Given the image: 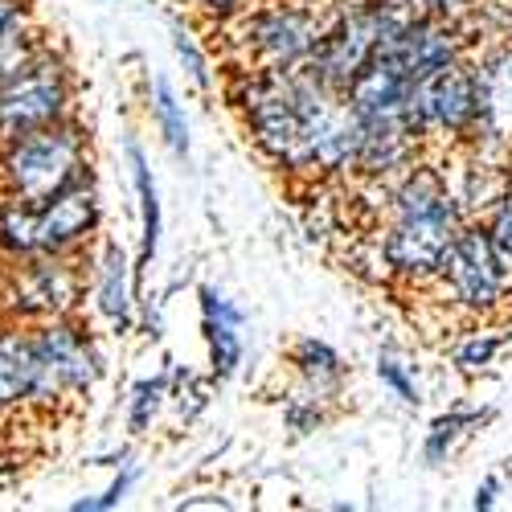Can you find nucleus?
Masks as SVG:
<instances>
[{
    "instance_id": "nucleus-30",
    "label": "nucleus",
    "mask_w": 512,
    "mask_h": 512,
    "mask_svg": "<svg viewBox=\"0 0 512 512\" xmlns=\"http://www.w3.org/2000/svg\"><path fill=\"white\" fill-rule=\"evenodd\" d=\"M386 13H394L398 21H418V17H455L463 21L472 0H377Z\"/></svg>"
},
{
    "instance_id": "nucleus-34",
    "label": "nucleus",
    "mask_w": 512,
    "mask_h": 512,
    "mask_svg": "<svg viewBox=\"0 0 512 512\" xmlns=\"http://www.w3.org/2000/svg\"><path fill=\"white\" fill-rule=\"evenodd\" d=\"M168 5H189V0H168Z\"/></svg>"
},
{
    "instance_id": "nucleus-3",
    "label": "nucleus",
    "mask_w": 512,
    "mask_h": 512,
    "mask_svg": "<svg viewBox=\"0 0 512 512\" xmlns=\"http://www.w3.org/2000/svg\"><path fill=\"white\" fill-rule=\"evenodd\" d=\"M91 136L74 115L0 144V197L41 205L91 181Z\"/></svg>"
},
{
    "instance_id": "nucleus-29",
    "label": "nucleus",
    "mask_w": 512,
    "mask_h": 512,
    "mask_svg": "<svg viewBox=\"0 0 512 512\" xmlns=\"http://www.w3.org/2000/svg\"><path fill=\"white\" fill-rule=\"evenodd\" d=\"M463 21L476 41L512 37V0H472V9H467Z\"/></svg>"
},
{
    "instance_id": "nucleus-2",
    "label": "nucleus",
    "mask_w": 512,
    "mask_h": 512,
    "mask_svg": "<svg viewBox=\"0 0 512 512\" xmlns=\"http://www.w3.org/2000/svg\"><path fill=\"white\" fill-rule=\"evenodd\" d=\"M467 222L472 218L455 201L447 173H443V160L426 152L398 181L386 185L377 222L365 234L373 238L381 263H386L390 283L422 291L435 283L451 242L459 238Z\"/></svg>"
},
{
    "instance_id": "nucleus-20",
    "label": "nucleus",
    "mask_w": 512,
    "mask_h": 512,
    "mask_svg": "<svg viewBox=\"0 0 512 512\" xmlns=\"http://www.w3.org/2000/svg\"><path fill=\"white\" fill-rule=\"evenodd\" d=\"M492 418H496L492 406H467V402H463V406H451V410H443V414H435L431 426L422 431V463H426V467L451 463V459L459 455V447L472 443Z\"/></svg>"
},
{
    "instance_id": "nucleus-28",
    "label": "nucleus",
    "mask_w": 512,
    "mask_h": 512,
    "mask_svg": "<svg viewBox=\"0 0 512 512\" xmlns=\"http://www.w3.org/2000/svg\"><path fill=\"white\" fill-rule=\"evenodd\" d=\"M136 484H140V463L123 455V459L115 463L111 484H107L99 496H82V500H74L70 508H74V512H107V508H119L127 496H132Z\"/></svg>"
},
{
    "instance_id": "nucleus-35",
    "label": "nucleus",
    "mask_w": 512,
    "mask_h": 512,
    "mask_svg": "<svg viewBox=\"0 0 512 512\" xmlns=\"http://www.w3.org/2000/svg\"><path fill=\"white\" fill-rule=\"evenodd\" d=\"M0 467H9V459H5V455H0Z\"/></svg>"
},
{
    "instance_id": "nucleus-21",
    "label": "nucleus",
    "mask_w": 512,
    "mask_h": 512,
    "mask_svg": "<svg viewBox=\"0 0 512 512\" xmlns=\"http://www.w3.org/2000/svg\"><path fill=\"white\" fill-rule=\"evenodd\" d=\"M50 41L41 33L29 0H0V82L17 74L33 54H41Z\"/></svg>"
},
{
    "instance_id": "nucleus-9",
    "label": "nucleus",
    "mask_w": 512,
    "mask_h": 512,
    "mask_svg": "<svg viewBox=\"0 0 512 512\" xmlns=\"http://www.w3.org/2000/svg\"><path fill=\"white\" fill-rule=\"evenodd\" d=\"M33 340H37V357H41V381H37L33 406L58 410L62 402L87 398L99 386L103 353L95 345V336L74 316L33 324Z\"/></svg>"
},
{
    "instance_id": "nucleus-25",
    "label": "nucleus",
    "mask_w": 512,
    "mask_h": 512,
    "mask_svg": "<svg viewBox=\"0 0 512 512\" xmlns=\"http://www.w3.org/2000/svg\"><path fill=\"white\" fill-rule=\"evenodd\" d=\"M336 406L340 402H332V398H324V394H316V390H308V386L295 381V386L283 394V402H279V422H283V431L291 439H308V435L324 431V426L332 422Z\"/></svg>"
},
{
    "instance_id": "nucleus-23",
    "label": "nucleus",
    "mask_w": 512,
    "mask_h": 512,
    "mask_svg": "<svg viewBox=\"0 0 512 512\" xmlns=\"http://www.w3.org/2000/svg\"><path fill=\"white\" fill-rule=\"evenodd\" d=\"M148 115H152V127H156V136L160 144L168 148V156H177V160H189L193 156V132H189V111L177 95V87L168 82L164 74L152 78V87H148Z\"/></svg>"
},
{
    "instance_id": "nucleus-4",
    "label": "nucleus",
    "mask_w": 512,
    "mask_h": 512,
    "mask_svg": "<svg viewBox=\"0 0 512 512\" xmlns=\"http://www.w3.org/2000/svg\"><path fill=\"white\" fill-rule=\"evenodd\" d=\"M103 226V201L95 177L54 201L25 205L0 197V254L37 259V254H82Z\"/></svg>"
},
{
    "instance_id": "nucleus-15",
    "label": "nucleus",
    "mask_w": 512,
    "mask_h": 512,
    "mask_svg": "<svg viewBox=\"0 0 512 512\" xmlns=\"http://www.w3.org/2000/svg\"><path fill=\"white\" fill-rule=\"evenodd\" d=\"M136 287V263L127 259V250L115 238H103L99 250L91 254V300L115 336H127L136 324Z\"/></svg>"
},
{
    "instance_id": "nucleus-7",
    "label": "nucleus",
    "mask_w": 512,
    "mask_h": 512,
    "mask_svg": "<svg viewBox=\"0 0 512 512\" xmlns=\"http://www.w3.org/2000/svg\"><path fill=\"white\" fill-rule=\"evenodd\" d=\"M394 13H386L377 0H328L324 33L316 41V54L308 58V74L324 82L328 91L345 95L349 82L377 58V50L402 29Z\"/></svg>"
},
{
    "instance_id": "nucleus-26",
    "label": "nucleus",
    "mask_w": 512,
    "mask_h": 512,
    "mask_svg": "<svg viewBox=\"0 0 512 512\" xmlns=\"http://www.w3.org/2000/svg\"><path fill=\"white\" fill-rule=\"evenodd\" d=\"M168 402H173V373L140 377L132 386V394H127V431H132L136 439L148 435Z\"/></svg>"
},
{
    "instance_id": "nucleus-19",
    "label": "nucleus",
    "mask_w": 512,
    "mask_h": 512,
    "mask_svg": "<svg viewBox=\"0 0 512 512\" xmlns=\"http://www.w3.org/2000/svg\"><path fill=\"white\" fill-rule=\"evenodd\" d=\"M287 365L295 373V381L332 402L345 398V386H349V361L340 353L332 340L324 336H295L287 345Z\"/></svg>"
},
{
    "instance_id": "nucleus-24",
    "label": "nucleus",
    "mask_w": 512,
    "mask_h": 512,
    "mask_svg": "<svg viewBox=\"0 0 512 512\" xmlns=\"http://www.w3.org/2000/svg\"><path fill=\"white\" fill-rule=\"evenodd\" d=\"M373 377H377L381 394H386L394 406H402V410H418L422 398H426V394H422L418 365H414L402 349H394V345L377 349V357H373Z\"/></svg>"
},
{
    "instance_id": "nucleus-36",
    "label": "nucleus",
    "mask_w": 512,
    "mask_h": 512,
    "mask_svg": "<svg viewBox=\"0 0 512 512\" xmlns=\"http://www.w3.org/2000/svg\"><path fill=\"white\" fill-rule=\"evenodd\" d=\"M312 5H324V0H312Z\"/></svg>"
},
{
    "instance_id": "nucleus-31",
    "label": "nucleus",
    "mask_w": 512,
    "mask_h": 512,
    "mask_svg": "<svg viewBox=\"0 0 512 512\" xmlns=\"http://www.w3.org/2000/svg\"><path fill=\"white\" fill-rule=\"evenodd\" d=\"M484 230H488V238L496 242V250H500V259L508 263V271H512V177H508V185H504V193L496 197V205L484 213Z\"/></svg>"
},
{
    "instance_id": "nucleus-5",
    "label": "nucleus",
    "mask_w": 512,
    "mask_h": 512,
    "mask_svg": "<svg viewBox=\"0 0 512 512\" xmlns=\"http://www.w3.org/2000/svg\"><path fill=\"white\" fill-rule=\"evenodd\" d=\"M426 291H435V300L451 316H459L463 324L467 320H500L508 312L512 271L500 259V250L488 238L484 222H467L459 230V238L451 242L435 283Z\"/></svg>"
},
{
    "instance_id": "nucleus-13",
    "label": "nucleus",
    "mask_w": 512,
    "mask_h": 512,
    "mask_svg": "<svg viewBox=\"0 0 512 512\" xmlns=\"http://www.w3.org/2000/svg\"><path fill=\"white\" fill-rule=\"evenodd\" d=\"M476 50V37L467 29V21L455 17H418L406 21L386 46L377 50V58H386L390 66H398L410 82L435 74L459 58H467Z\"/></svg>"
},
{
    "instance_id": "nucleus-8",
    "label": "nucleus",
    "mask_w": 512,
    "mask_h": 512,
    "mask_svg": "<svg viewBox=\"0 0 512 512\" xmlns=\"http://www.w3.org/2000/svg\"><path fill=\"white\" fill-rule=\"evenodd\" d=\"M74 99H78V87H74L70 62L54 46H46L17 74L0 82V144L70 119Z\"/></svg>"
},
{
    "instance_id": "nucleus-14",
    "label": "nucleus",
    "mask_w": 512,
    "mask_h": 512,
    "mask_svg": "<svg viewBox=\"0 0 512 512\" xmlns=\"http://www.w3.org/2000/svg\"><path fill=\"white\" fill-rule=\"evenodd\" d=\"M197 312H201V336H205V353H209V377L213 381H230L238 377L246 361V312L234 295L222 287L201 283L197 287Z\"/></svg>"
},
{
    "instance_id": "nucleus-18",
    "label": "nucleus",
    "mask_w": 512,
    "mask_h": 512,
    "mask_svg": "<svg viewBox=\"0 0 512 512\" xmlns=\"http://www.w3.org/2000/svg\"><path fill=\"white\" fill-rule=\"evenodd\" d=\"M123 160H127V177L136 189V209H140V263H136V279H144V271L152 267L156 250H160V234H164V205H160V185L152 173V160L144 152V144L136 136L123 140Z\"/></svg>"
},
{
    "instance_id": "nucleus-27",
    "label": "nucleus",
    "mask_w": 512,
    "mask_h": 512,
    "mask_svg": "<svg viewBox=\"0 0 512 512\" xmlns=\"http://www.w3.org/2000/svg\"><path fill=\"white\" fill-rule=\"evenodd\" d=\"M173 54H177L185 78L193 82V91L209 95V91H213V62H209V54H205V46H201V37H197L185 21L173 25Z\"/></svg>"
},
{
    "instance_id": "nucleus-11",
    "label": "nucleus",
    "mask_w": 512,
    "mask_h": 512,
    "mask_svg": "<svg viewBox=\"0 0 512 512\" xmlns=\"http://www.w3.org/2000/svg\"><path fill=\"white\" fill-rule=\"evenodd\" d=\"M87 300V275L78 254H37V259H13L5 283V308L21 324H41L74 316Z\"/></svg>"
},
{
    "instance_id": "nucleus-22",
    "label": "nucleus",
    "mask_w": 512,
    "mask_h": 512,
    "mask_svg": "<svg viewBox=\"0 0 512 512\" xmlns=\"http://www.w3.org/2000/svg\"><path fill=\"white\" fill-rule=\"evenodd\" d=\"M508 349V332L496 320H467L451 340V369L459 377H484Z\"/></svg>"
},
{
    "instance_id": "nucleus-17",
    "label": "nucleus",
    "mask_w": 512,
    "mask_h": 512,
    "mask_svg": "<svg viewBox=\"0 0 512 512\" xmlns=\"http://www.w3.org/2000/svg\"><path fill=\"white\" fill-rule=\"evenodd\" d=\"M37 381H41V357H37L33 324L17 320L0 328V414L33 406Z\"/></svg>"
},
{
    "instance_id": "nucleus-32",
    "label": "nucleus",
    "mask_w": 512,
    "mask_h": 512,
    "mask_svg": "<svg viewBox=\"0 0 512 512\" xmlns=\"http://www.w3.org/2000/svg\"><path fill=\"white\" fill-rule=\"evenodd\" d=\"M254 5V0H189V13H197V17H205L209 25H226V21H234L238 13H246Z\"/></svg>"
},
{
    "instance_id": "nucleus-10",
    "label": "nucleus",
    "mask_w": 512,
    "mask_h": 512,
    "mask_svg": "<svg viewBox=\"0 0 512 512\" xmlns=\"http://www.w3.org/2000/svg\"><path fill=\"white\" fill-rule=\"evenodd\" d=\"M410 115L431 156H443L447 148H459L476 123V74L472 54L426 74L410 91Z\"/></svg>"
},
{
    "instance_id": "nucleus-6",
    "label": "nucleus",
    "mask_w": 512,
    "mask_h": 512,
    "mask_svg": "<svg viewBox=\"0 0 512 512\" xmlns=\"http://www.w3.org/2000/svg\"><path fill=\"white\" fill-rule=\"evenodd\" d=\"M324 5L312 0H254L246 13L218 29H234L238 66L263 70H300L316 54V41L324 33Z\"/></svg>"
},
{
    "instance_id": "nucleus-12",
    "label": "nucleus",
    "mask_w": 512,
    "mask_h": 512,
    "mask_svg": "<svg viewBox=\"0 0 512 512\" xmlns=\"http://www.w3.org/2000/svg\"><path fill=\"white\" fill-rule=\"evenodd\" d=\"M476 123L463 148L512 164V37L476 41Z\"/></svg>"
},
{
    "instance_id": "nucleus-1",
    "label": "nucleus",
    "mask_w": 512,
    "mask_h": 512,
    "mask_svg": "<svg viewBox=\"0 0 512 512\" xmlns=\"http://www.w3.org/2000/svg\"><path fill=\"white\" fill-rule=\"evenodd\" d=\"M230 107L246 136L287 181H353L361 156V123L345 95L328 91L304 66L263 70L238 66L230 74Z\"/></svg>"
},
{
    "instance_id": "nucleus-16",
    "label": "nucleus",
    "mask_w": 512,
    "mask_h": 512,
    "mask_svg": "<svg viewBox=\"0 0 512 512\" xmlns=\"http://www.w3.org/2000/svg\"><path fill=\"white\" fill-rule=\"evenodd\" d=\"M443 173H447V185L455 193V201L463 205V213L472 222H480L484 213L496 205V197L504 193L508 177H512V164L508 160H492V156H480L472 148H447L443 156Z\"/></svg>"
},
{
    "instance_id": "nucleus-33",
    "label": "nucleus",
    "mask_w": 512,
    "mask_h": 512,
    "mask_svg": "<svg viewBox=\"0 0 512 512\" xmlns=\"http://www.w3.org/2000/svg\"><path fill=\"white\" fill-rule=\"evenodd\" d=\"M504 492H508V476H504V472H488V476L476 484V492H472V508H476V512H492V508H500Z\"/></svg>"
}]
</instances>
